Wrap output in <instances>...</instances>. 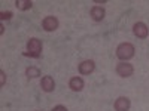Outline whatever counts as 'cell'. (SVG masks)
I'll return each mask as SVG.
<instances>
[{"label":"cell","mask_w":149,"mask_h":111,"mask_svg":"<svg viewBox=\"0 0 149 111\" xmlns=\"http://www.w3.org/2000/svg\"><path fill=\"white\" fill-rule=\"evenodd\" d=\"M134 52H136V49L131 43L125 42V43H121L118 47H116V56L121 59V61H128L134 56Z\"/></svg>","instance_id":"obj_1"},{"label":"cell","mask_w":149,"mask_h":111,"mask_svg":"<svg viewBox=\"0 0 149 111\" xmlns=\"http://www.w3.org/2000/svg\"><path fill=\"white\" fill-rule=\"evenodd\" d=\"M42 52V42L36 37H31L27 43V52L24 53L26 56H31V58H39Z\"/></svg>","instance_id":"obj_2"},{"label":"cell","mask_w":149,"mask_h":111,"mask_svg":"<svg viewBox=\"0 0 149 111\" xmlns=\"http://www.w3.org/2000/svg\"><path fill=\"white\" fill-rule=\"evenodd\" d=\"M115 70H116L118 76H119V77H124V79H125V77H131L133 73H134V67H133L131 64H128V62H124V61L116 65Z\"/></svg>","instance_id":"obj_3"},{"label":"cell","mask_w":149,"mask_h":111,"mask_svg":"<svg viewBox=\"0 0 149 111\" xmlns=\"http://www.w3.org/2000/svg\"><path fill=\"white\" fill-rule=\"evenodd\" d=\"M60 25V22L57 19V16H52V15H49V16H45L43 21H42V27L45 31L48 33H51V31H55Z\"/></svg>","instance_id":"obj_4"},{"label":"cell","mask_w":149,"mask_h":111,"mask_svg":"<svg viewBox=\"0 0 149 111\" xmlns=\"http://www.w3.org/2000/svg\"><path fill=\"white\" fill-rule=\"evenodd\" d=\"M133 33L137 39H146L149 36V30H148V25L145 22H136L133 25Z\"/></svg>","instance_id":"obj_5"},{"label":"cell","mask_w":149,"mask_h":111,"mask_svg":"<svg viewBox=\"0 0 149 111\" xmlns=\"http://www.w3.org/2000/svg\"><path fill=\"white\" fill-rule=\"evenodd\" d=\"M78 70H79L81 74H84V76H88V74H91L95 70V62L93 59H85V61H82V62L79 64Z\"/></svg>","instance_id":"obj_6"},{"label":"cell","mask_w":149,"mask_h":111,"mask_svg":"<svg viewBox=\"0 0 149 111\" xmlns=\"http://www.w3.org/2000/svg\"><path fill=\"white\" fill-rule=\"evenodd\" d=\"M130 107H131V102H130V99L127 96H119L113 104L115 111H128Z\"/></svg>","instance_id":"obj_7"},{"label":"cell","mask_w":149,"mask_h":111,"mask_svg":"<svg viewBox=\"0 0 149 111\" xmlns=\"http://www.w3.org/2000/svg\"><path fill=\"white\" fill-rule=\"evenodd\" d=\"M40 88H42V90L46 92V93L52 92V90L55 89V82H54V79H52L51 76H43L42 80H40Z\"/></svg>","instance_id":"obj_8"},{"label":"cell","mask_w":149,"mask_h":111,"mask_svg":"<svg viewBox=\"0 0 149 111\" xmlns=\"http://www.w3.org/2000/svg\"><path fill=\"white\" fill-rule=\"evenodd\" d=\"M90 14H91V18H93L95 22H100V21H103L104 16H106V10H104L103 6H93Z\"/></svg>","instance_id":"obj_9"},{"label":"cell","mask_w":149,"mask_h":111,"mask_svg":"<svg viewBox=\"0 0 149 111\" xmlns=\"http://www.w3.org/2000/svg\"><path fill=\"white\" fill-rule=\"evenodd\" d=\"M84 86H85V83H84V80L81 77H72L70 82H69V88L73 92H81L84 89Z\"/></svg>","instance_id":"obj_10"},{"label":"cell","mask_w":149,"mask_h":111,"mask_svg":"<svg viewBox=\"0 0 149 111\" xmlns=\"http://www.w3.org/2000/svg\"><path fill=\"white\" fill-rule=\"evenodd\" d=\"M15 6H17L19 10H29V9H31L33 2H31V0H17Z\"/></svg>","instance_id":"obj_11"},{"label":"cell","mask_w":149,"mask_h":111,"mask_svg":"<svg viewBox=\"0 0 149 111\" xmlns=\"http://www.w3.org/2000/svg\"><path fill=\"white\" fill-rule=\"evenodd\" d=\"M26 76L29 77V79H37L40 76V70L37 68V67H27L26 68Z\"/></svg>","instance_id":"obj_12"},{"label":"cell","mask_w":149,"mask_h":111,"mask_svg":"<svg viewBox=\"0 0 149 111\" xmlns=\"http://www.w3.org/2000/svg\"><path fill=\"white\" fill-rule=\"evenodd\" d=\"M12 16H14V14H12L10 10H8V12H5V10H3V12H0V19H2V21H5V19L9 21Z\"/></svg>","instance_id":"obj_13"},{"label":"cell","mask_w":149,"mask_h":111,"mask_svg":"<svg viewBox=\"0 0 149 111\" xmlns=\"http://www.w3.org/2000/svg\"><path fill=\"white\" fill-rule=\"evenodd\" d=\"M5 83H6V74L3 70H0V86H5Z\"/></svg>","instance_id":"obj_14"},{"label":"cell","mask_w":149,"mask_h":111,"mask_svg":"<svg viewBox=\"0 0 149 111\" xmlns=\"http://www.w3.org/2000/svg\"><path fill=\"white\" fill-rule=\"evenodd\" d=\"M52 111H69L64 105H57V107H54L52 108Z\"/></svg>","instance_id":"obj_15"}]
</instances>
